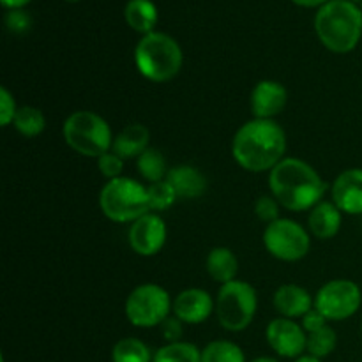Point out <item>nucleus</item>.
I'll use <instances>...</instances> for the list:
<instances>
[{"label": "nucleus", "mask_w": 362, "mask_h": 362, "mask_svg": "<svg viewBox=\"0 0 362 362\" xmlns=\"http://www.w3.org/2000/svg\"><path fill=\"white\" fill-rule=\"evenodd\" d=\"M286 152V134L274 119H253L237 129L232 140L233 159L246 172H271Z\"/></svg>", "instance_id": "nucleus-1"}, {"label": "nucleus", "mask_w": 362, "mask_h": 362, "mask_svg": "<svg viewBox=\"0 0 362 362\" xmlns=\"http://www.w3.org/2000/svg\"><path fill=\"white\" fill-rule=\"evenodd\" d=\"M269 187L279 205L292 212L313 209L325 194L324 179L320 173L303 159L285 158L269 173Z\"/></svg>", "instance_id": "nucleus-2"}, {"label": "nucleus", "mask_w": 362, "mask_h": 362, "mask_svg": "<svg viewBox=\"0 0 362 362\" xmlns=\"http://www.w3.org/2000/svg\"><path fill=\"white\" fill-rule=\"evenodd\" d=\"M318 39L334 53H349L359 45L362 13L350 0H329L315 18Z\"/></svg>", "instance_id": "nucleus-3"}, {"label": "nucleus", "mask_w": 362, "mask_h": 362, "mask_svg": "<svg viewBox=\"0 0 362 362\" xmlns=\"http://www.w3.org/2000/svg\"><path fill=\"white\" fill-rule=\"evenodd\" d=\"M134 62L141 76L154 83H165L179 74L184 55L175 39L163 32H151L134 48Z\"/></svg>", "instance_id": "nucleus-4"}, {"label": "nucleus", "mask_w": 362, "mask_h": 362, "mask_svg": "<svg viewBox=\"0 0 362 362\" xmlns=\"http://www.w3.org/2000/svg\"><path fill=\"white\" fill-rule=\"evenodd\" d=\"M99 205L103 214L115 223H134L151 212L147 187L127 177L108 180L99 194Z\"/></svg>", "instance_id": "nucleus-5"}, {"label": "nucleus", "mask_w": 362, "mask_h": 362, "mask_svg": "<svg viewBox=\"0 0 362 362\" xmlns=\"http://www.w3.org/2000/svg\"><path fill=\"white\" fill-rule=\"evenodd\" d=\"M66 144L74 152L87 158H101L103 154L112 151L113 136L108 122L94 112L71 113L62 127Z\"/></svg>", "instance_id": "nucleus-6"}, {"label": "nucleus", "mask_w": 362, "mask_h": 362, "mask_svg": "<svg viewBox=\"0 0 362 362\" xmlns=\"http://www.w3.org/2000/svg\"><path fill=\"white\" fill-rule=\"evenodd\" d=\"M258 308L257 290L246 281H230L221 285L216 299V315L230 332H240L253 322Z\"/></svg>", "instance_id": "nucleus-7"}, {"label": "nucleus", "mask_w": 362, "mask_h": 362, "mask_svg": "<svg viewBox=\"0 0 362 362\" xmlns=\"http://www.w3.org/2000/svg\"><path fill=\"white\" fill-rule=\"evenodd\" d=\"M173 303L163 286L147 283L129 293L126 300V317L134 327L151 329L161 325L170 317Z\"/></svg>", "instance_id": "nucleus-8"}, {"label": "nucleus", "mask_w": 362, "mask_h": 362, "mask_svg": "<svg viewBox=\"0 0 362 362\" xmlns=\"http://www.w3.org/2000/svg\"><path fill=\"white\" fill-rule=\"evenodd\" d=\"M264 246L278 260L297 262L310 253L311 239L308 230L299 223L279 218L265 228Z\"/></svg>", "instance_id": "nucleus-9"}, {"label": "nucleus", "mask_w": 362, "mask_h": 362, "mask_svg": "<svg viewBox=\"0 0 362 362\" xmlns=\"http://www.w3.org/2000/svg\"><path fill=\"white\" fill-rule=\"evenodd\" d=\"M362 303L359 285L350 279H332L318 290L315 297V310L329 320H346L357 313Z\"/></svg>", "instance_id": "nucleus-10"}, {"label": "nucleus", "mask_w": 362, "mask_h": 362, "mask_svg": "<svg viewBox=\"0 0 362 362\" xmlns=\"http://www.w3.org/2000/svg\"><path fill=\"white\" fill-rule=\"evenodd\" d=\"M267 343L278 356L299 359L308 346V334L303 325L290 318H276L267 325Z\"/></svg>", "instance_id": "nucleus-11"}, {"label": "nucleus", "mask_w": 362, "mask_h": 362, "mask_svg": "<svg viewBox=\"0 0 362 362\" xmlns=\"http://www.w3.org/2000/svg\"><path fill=\"white\" fill-rule=\"evenodd\" d=\"M166 243V225L158 214L148 212L131 225L129 244L140 257H154Z\"/></svg>", "instance_id": "nucleus-12"}, {"label": "nucleus", "mask_w": 362, "mask_h": 362, "mask_svg": "<svg viewBox=\"0 0 362 362\" xmlns=\"http://www.w3.org/2000/svg\"><path fill=\"white\" fill-rule=\"evenodd\" d=\"M288 92L279 81L262 80L251 92V112L255 119H274L285 110Z\"/></svg>", "instance_id": "nucleus-13"}, {"label": "nucleus", "mask_w": 362, "mask_h": 362, "mask_svg": "<svg viewBox=\"0 0 362 362\" xmlns=\"http://www.w3.org/2000/svg\"><path fill=\"white\" fill-rule=\"evenodd\" d=\"M216 304L212 303L211 293L202 288H187L180 292L173 300V317L184 324H202L212 315Z\"/></svg>", "instance_id": "nucleus-14"}, {"label": "nucleus", "mask_w": 362, "mask_h": 362, "mask_svg": "<svg viewBox=\"0 0 362 362\" xmlns=\"http://www.w3.org/2000/svg\"><path fill=\"white\" fill-rule=\"evenodd\" d=\"M332 202L345 214H362V168L345 170L336 177Z\"/></svg>", "instance_id": "nucleus-15"}, {"label": "nucleus", "mask_w": 362, "mask_h": 362, "mask_svg": "<svg viewBox=\"0 0 362 362\" xmlns=\"http://www.w3.org/2000/svg\"><path fill=\"white\" fill-rule=\"evenodd\" d=\"M313 306L310 292L299 285H283L274 293V308L283 318H303Z\"/></svg>", "instance_id": "nucleus-16"}, {"label": "nucleus", "mask_w": 362, "mask_h": 362, "mask_svg": "<svg viewBox=\"0 0 362 362\" xmlns=\"http://www.w3.org/2000/svg\"><path fill=\"white\" fill-rule=\"evenodd\" d=\"M166 180L173 186L179 198H200L207 189V179L198 168L191 165H179L170 168Z\"/></svg>", "instance_id": "nucleus-17"}, {"label": "nucleus", "mask_w": 362, "mask_h": 362, "mask_svg": "<svg viewBox=\"0 0 362 362\" xmlns=\"http://www.w3.org/2000/svg\"><path fill=\"white\" fill-rule=\"evenodd\" d=\"M148 140H151V133L147 127L141 124H131L113 138L112 151L124 161L138 159L148 148Z\"/></svg>", "instance_id": "nucleus-18"}, {"label": "nucleus", "mask_w": 362, "mask_h": 362, "mask_svg": "<svg viewBox=\"0 0 362 362\" xmlns=\"http://www.w3.org/2000/svg\"><path fill=\"white\" fill-rule=\"evenodd\" d=\"M341 211L334 205V202H320L311 209L308 218V226L317 239H332L341 228Z\"/></svg>", "instance_id": "nucleus-19"}, {"label": "nucleus", "mask_w": 362, "mask_h": 362, "mask_svg": "<svg viewBox=\"0 0 362 362\" xmlns=\"http://www.w3.org/2000/svg\"><path fill=\"white\" fill-rule=\"evenodd\" d=\"M205 265H207L209 276L218 283H221V285L237 279L239 260L228 247H214V250H211Z\"/></svg>", "instance_id": "nucleus-20"}, {"label": "nucleus", "mask_w": 362, "mask_h": 362, "mask_svg": "<svg viewBox=\"0 0 362 362\" xmlns=\"http://www.w3.org/2000/svg\"><path fill=\"white\" fill-rule=\"evenodd\" d=\"M127 25L140 34H151L154 32L158 23V9L151 0H129L124 9Z\"/></svg>", "instance_id": "nucleus-21"}, {"label": "nucleus", "mask_w": 362, "mask_h": 362, "mask_svg": "<svg viewBox=\"0 0 362 362\" xmlns=\"http://www.w3.org/2000/svg\"><path fill=\"white\" fill-rule=\"evenodd\" d=\"M138 173L144 177L145 180H148L151 184L159 182V180H165L168 175V166H166L165 156L161 154V151L158 148L148 147L140 158L136 159Z\"/></svg>", "instance_id": "nucleus-22"}, {"label": "nucleus", "mask_w": 362, "mask_h": 362, "mask_svg": "<svg viewBox=\"0 0 362 362\" xmlns=\"http://www.w3.org/2000/svg\"><path fill=\"white\" fill-rule=\"evenodd\" d=\"M154 356L148 346L136 338H122L112 350L113 362H152Z\"/></svg>", "instance_id": "nucleus-23"}, {"label": "nucleus", "mask_w": 362, "mask_h": 362, "mask_svg": "<svg viewBox=\"0 0 362 362\" xmlns=\"http://www.w3.org/2000/svg\"><path fill=\"white\" fill-rule=\"evenodd\" d=\"M13 126L23 136L35 138L45 131L46 119L41 110L35 108V106H21V108H18Z\"/></svg>", "instance_id": "nucleus-24"}, {"label": "nucleus", "mask_w": 362, "mask_h": 362, "mask_svg": "<svg viewBox=\"0 0 362 362\" xmlns=\"http://www.w3.org/2000/svg\"><path fill=\"white\" fill-rule=\"evenodd\" d=\"M152 362H202V350L187 341L168 343L156 352Z\"/></svg>", "instance_id": "nucleus-25"}, {"label": "nucleus", "mask_w": 362, "mask_h": 362, "mask_svg": "<svg viewBox=\"0 0 362 362\" xmlns=\"http://www.w3.org/2000/svg\"><path fill=\"white\" fill-rule=\"evenodd\" d=\"M202 362H246V357L239 345L218 339L202 350Z\"/></svg>", "instance_id": "nucleus-26"}, {"label": "nucleus", "mask_w": 362, "mask_h": 362, "mask_svg": "<svg viewBox=\"0 0 362 362\" xmlns=\"http://www.w3.org/2000/svg\"><path fill=\"white\" fill-rule=\"evenodd\" d=\"M336 345H338V334H336L331 325H324L318 331L308 334L306 350L310 352V356L317 357V359H324V357L331 356L334 352Z\"/></svg>", "instance_id": "nucleus-27"}, {"label": "nucleus", "mask_w": 362, "mask_h": 362, "mask_svg": "<svg viewBox=\"0 0 362 362\" xmlns=\"http://www.w3.org/2000/svg\"><path fill=\"white\" fill-rule=\"evenodd\" d=\"M148 191V204H151V211H166L175 204L177 197L175 189L168 180H159V182L151 184L147 187Z\"/></svg>", "instance_id": "nucleus-28"}, {"label": "nucleus", "mask_w": 362, "mask_h": 362, "mask_svg": "<svg viewBox=\"0 0 362 362\" xmlns=\"http://www.w3.org/2000/svg\"><path fill=\"white\" fill-rule=\"evenodd\" d=\"M98 168L108 180L119 179L124 168V159L119 158L113 151H110L103 154L101 158H98Z\"/></svg>", "instance_id": "nucleus-29"}, {"label": "nucleus", "mask_w": 362, "mask_h": 362, "mask_svg": "<svg viewBox=\"0 0 362 362\" xmlns=\"http://www.w3.org/2000/svg\"><path fill=\"white\" fill-rule=\"evenodd\" d=\"M255 212L264 223H271L279 219V202L274 197H260L255 204Z\"/></svg>", "instance_id": "nucleus-30"}, {"label": "nucleus", "mask_w": 362, "mask_h": 362, "mask_svg": "<svg viewBox=\"0 0 362 362\" xmlns=\"http://www.w3.org/2000/svg\"><path fill=\"white\" fill-rule=\"evenodd\" d=\"M16 101H14L13 94L7 90L6 87L0 88V124L4 127H7L9 124H13L14 117H16Z\"/></svg>", "instance_id": "nucleus-31"}, {"label": "nucleus", "mask_w": 362, "mask_h": 362, "mask_svg": "<svg viewBox=\"0 0 362 362\" xmlns=\"http://www.w3.org/2000/svg\"><path fill=\"white\" fill-rule=\"evenodd\" d=\"M6 25L11 32H14V34H23L25 30L30 28V16L25 14L23 11L14 9L6 16Z\"/></svg>", "instance_id": "nucleus-32"}, {"label": "nucleus", "mask_w": 362, "mask_h": 362, "mask_svg": "<svg viewBox=\"0 0 362 362\" xmlns=\"http://www.w3.org/2000/svg\"><path fill=\"white\" fill-rule=\"evenodd\" d=\"M182 324L184 322H180L177 317H168L165 322H163L161 329H163V336H165L166 341L168 343L180 341V338H182V332H184Z\"/></svg>", "instance_id": "nucleus-33"}, {"label": "nucleus", "mask_w": 362, "mask_h": 362, "mask_svg": "<svg viewBox=\"0 0 362 362\" xmlns=\"http://www.w3.org/2000/svg\"><path fill=\"white\" fill-rule=\"evenodd\" d=\"M324 325H327V318H325L320 311L315 310V308L311 311H308L303 317V327L304 331H306V334L318 331V329H322Z\"/></svg>", "instance_id": "nucleus-34"}, {"label": "nucleus", "mask_w": 362, "mask_h": 362, "mask_svg": "<svg viewBox=\"0 0 362 362\" xmlns=\"http://www.w3.org/2000/svg\"><path fill=\"white\" fill-rule=\"evenodd\" d=\"M296 2L297 6H303V7H315V6H324L327 4L329 0H292Z\"/></svg>", "instance_id": "nucleus-35"}, {"label": "nucleus", "mask_w": 362, "mask_h": 362, "mask_svg": "<svg viewBox=\"0 0 362 362\" xmlns=\"http://www.w3.org/2000/svg\"><path fill=\"white\" fill-rule=\"evenodd\" d=\"M0 2L4 4L6 7H9V9H20V7H23L25 4H28L30 0H0Z\"/></svg>", "instance_id": "nucleus-36"}, {"label": "nucleus", "mask_w": 362, "mask_h": 362, "mask_svg": "<svg viewBox=\"0 0 362 362\" xmlns=\"http://www.w3.org/2000/svg\"><path fill=\"white\" fill-rule=\"evenodd\" d=\"M296 362H322V359H317V357H313V356H303V357H299Z\"/></svg>", "instance_id": "nucleus-37"}, {"label": "nucleus", "mask_w": 362, "mask_h": 362, "mask_svg": "<svg viewBox=\"0 0 362 362\" xmlns=\"http://www.w3.org/2000/svg\"><path fill=\"white\" fill-rule=\"evenodd\" d=\"M251 362H279V361L274 359V357H258V359H255Z\"/></svg>", "instance_id": "nucleus-38"}, {"label": "nucleus", "mask_w": 362, "mask_h": 362, "mask_svg": "<svg viewBox=\"0 0 362 362\" xmlns=\"http://www.w3.org/2000/svg\"><path fill=\"white\" fill-rule=\"evenodd\" d=\"M69 2H76V0H69Z\"/></svg>", "instance_id": "nucleus-39"}, {"label": "nucleus", "mask_w": 362, "mask_h": 362, "mask_svg": "<svg viewBox=\"0 0 362 362\" xmlns=\"http://www.w3.org/2000/svg\"><path fill=\"white\" fill-rule=\"evenodd\" d=\"M350 2H356V0H350Z\"/></svg>", "instance_id": "nucleus-40"}]
</instances>
